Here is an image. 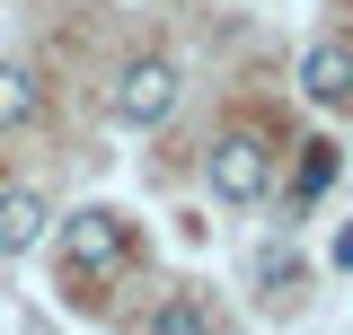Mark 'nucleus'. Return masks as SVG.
<instances>
[{
	"instance_id": "nucleus-1",
	"label": "nucleus",
	"mask_w": 353,
	"mask_h": 335,
	"mask_svg": "<svg viewBox=\"0 0 353 335\" xmlns=\"http://www.w3.org/2000/svg\"><path fill=\"white\" fill-rule=\"evenodd\" d=\"M176 97H185V71H176L168 53H132L124 71H115V88H106V115L124 132H159L176 115Z\"/></svg>"
},
{
	"instance_id": "nucleus-2",
	"label": "nucleus",
	"mask_w": 353,
	"mask_h": 335,
	"mask_svg": "<svg viewBox=\"0 0 353 335\" xmlns=\"http://www.w3.org/2000/svg\"><path fill=\"white\" fill-rule=\"evenodd\" d=\"M203 185H212V203H230V212L265 203V185H274V141H265L256 124H230L212 150H203Z\"/></svg>"
},
{
	"instance_id": "nucleus-3",
	"label": "nucleus",
	"mask_w": 353,
	"mask_h": 335,
	"mask_svg": "<svg viewBox=\"0 0 353 335\" xmlns=\"http://www.w3.org/2000/svg\"><path fill=\"white\" fill-rule=\"evenodd\" d=\"M53 238H62V274H115L132 256V221L115 203H80L53 221Z\"/></svg>"
},
{
	"instance_id": "nucleus-4",
	"label": "nucleus",
	"mask_w": 353,
	"mask_h": 335,
	"mask_svg": "<svg viewBox=\"0 0 353 335\" xmlns=\"http://www.w3.org/2000/svg\"><path fill=\"white\" fill-rule=\"evenodd\" d=\"M301 97L309 106H353V44L345 36H318L301 53Z\"/></svg>"
},
{
	"instance_id": "nucleus-5",
	"label": "nucleus",
	"mask_w": 353,
	"mask_h": 335,
	"mask_svg": "<svg viewBox=\"0 0 353 335\" xmlns=\"http://www.w3.org/2000/svg\"><path fill=\"white\" fill-rule=\"evenodd\" d=\"M44 238H53V203L36 185H9L0 194V256H36Z\"/></svg>"
},
{
	"instance_id": "nucleus-6",
	"label": "nucleus",
	"mask_w": 353,
	"mask_h": 335,
	"mask_svg": "<svg viewBox=\"0 0 353 335\" xmlns=\"http://www.w3.org/2000/svg\"><path fill=\"white\" fill-rule=\"evenodd\" d=\"M36 115H44V80H36V62H0V132L36 124Z\"/></svg>"
},
{
	"instance_id": "nucleus-7",
	"label": "nucleus",
	"mask_w": 353,
	"mask_h": 335,
	"mask_svg": "<svg viewBox=\"0 0 353 335\" xmlns=\"http://www.w3.org/2000/svg\"><path fill=\"white\" fill-rule=\"evenodd\" d=\"M141 335H212V318H203V300H194V292H168L150 318H141Z\"/></svg>"
},
{
	"instance_id": "nucleus-8",
	"label": "nucleus",
	"mask_w": 353,
	"mask_h": 335,
	"mask_svg": "<svg viewBox=\"0 0 353 335\" xmlns=\"http://www.w3.org/2000/svg\"><path fill=\"white\" fill-rule=\"evenodd\" d=\"M327 176H336V150H309V159H301V194H318Z\"/></svg>"
},
{
	"instance_id": "nucleus-9",
	"label": "nucleus",
	"mask_w": 353,
	"mask_h": 335,
	"mask_svg": "<svg viewBox=\"0 0 353 335\" xmlns=\"http://www.w3.org/2000/svg\"><path fill=\"white\" fill-rule=\"evenodd\" d=\"M327 256H336V265H345V274H353V221H345V230H336V247H327Z\"/></svg>"
}]
</instances>
